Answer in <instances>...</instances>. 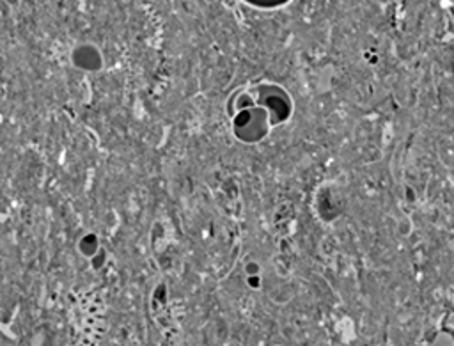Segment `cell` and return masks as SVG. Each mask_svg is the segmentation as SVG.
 Here are the masks:
<instances>
[{
  "label": "cell",
  "mask_w": 454,
  "mask_h": 346,
  "mask_svg": "<svg viewBox=\"0 0 454 346\" xmlns=\"http://www.w3.org/2000/svg\"><path fill=\"white\" fill-rule=\"evenodd\" d=\"M245 4L248 5H254V7H261V9H273V7H280L291 0H243Z\"/></svg>",
  "instance_id": "obj_1"
}]
</instances>
